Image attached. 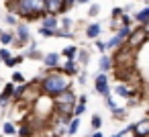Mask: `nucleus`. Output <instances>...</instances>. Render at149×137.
I'll list each match as a JSON object with an SVG mask.
<instances>
[{
    "instance_id": "f257e3e1",
    "label": "nucleus",
    "mask_w": 149,
    "mask_h": 137,
    "mask_svg": "<svg viewBox=\"0 0 149 137\" xmlns=\"http://www.w3.org/2000/svg\"><path fill=\"white\" fill-rule=\"evenodd\" d=\"M35 80L39 82L41 94H43V96H49V98L57 96L59 92H63V90H68V88H72V78L63 76V74L57 72V70H45V74H43L41 78H35Z\"/></svg>"
},
{
    "instance_id": "f03ea898",
    "label": "nucleus",
    "mask_w": 149,
    "mask_h": 137,
    "mask_svg": "<svg viewBox=\"0 0 149 137\" xmlns=\"http://www.w3.org/2000/svg\"><path fill=\"white\" fill-rule=\"evenodd\" d=\"M17 17L25 23L41 21L45 17V0H15Z\"/></svg>"
},
{
    "instance_id": "7ed1b4c3",
    "label": "nucleus",
    "mask_w": 149,
    "mask_h": 137,
    "mask_svg": "<svg viewBox=\"0 0 149 137\" xmlns=\"http://www.w3.org/2000/svg\"><path fill=\"white\" fill-rule=\"evenodd\" d=\"M53 102V110L59 113V115H65V117H74V106L78 102V94L74 88H68L63 92H59L57 96L51 98Z\"/></svg>"
},
{
    "instance_id": "20e7f679",
    "label": "nucleus",
    "mask_w": 149,
    "mask_h": 137,
    "mask_svg": "<svg viewBox=\"0 0 149 137\" xmlns=\"http://www.w3.org/2000/svg\"><path fill=\"white\" fill-rule=\"evenodd\" d=\"M149 41V37H147V33H145V29L139 25V27H135V29H131V33H129V37H127V45L129 47H133L135 51H139L145 43Z\"/></svg>"
},
{
    "instance_id": "39448f33",
    "label": "nucleus",
    "mask_w": 149,
    "mask_h": 137,
    "mask_svg": "<svg viewBox=\"0 0 149 137\" xmlns=\"http://www.w3.org/2000/svg\"><path fill=\"white\" fill-rule=\"evenodd\" d=\"M94 90L102 96V98H106V96H110V86H108V74H98L96 78H94Z\"/></svg>"
},
{
    "instance_id": "423d86ee",
    "label": "nucleus",
    "mask_w": 149,
    "mask_h": 137,
    "mask_svg": "<svg viewBox=\"0 0 149 137\" xmlns=\"http://www.w3.org/2000/svg\"><path fill=\"white\" fill-rule=\"evenodd\" d=\"M131 135L133 137H149V117H143L137 123H131Z\"/></svg>"
},
{
    "instance_id": "0eeeda50",
    "label": "nucleus",
    "mask_w": 149,
    "mask_h": 137,
    "mask_svg": "<svg viewBox=\"0 0 149 137\" xmlns=\"http://www.w3.org/2000/svg\"><path fill=\"white\" fill-rule=\"evenodd\" d=\"M41 62H43L45 70H59V66H61V53L59 51H49V53L43 55Z\"/></svg>"
},
{
    "instance_id": "6e6552de",
    "label": "nucleus",
    "mask_w": 149,
    "mask_h": 137,
    "mask_svg": "<svg viewBox=\"0 0 149 137\" xmlns=\"http://www.w3.org/2000/svg\"><path fill=\"white\" fill-rule=\"evenodd\" d=\"M45 15H53V17L65 15L63 0H45Z\"/></svg>"
},
{
    "instance_id": "1a4fd4ad",
    "label": "nucleus",
    "mask_w": 149,
    "mask_h": 137,
    "mask_svg": "<svg viewBox=\"0 0 149 137\" xmlns=\"http://www.w3.org/2000/svg\"><path fill=\"white\" fill-rule=\"evenodd\" d=\"M57 72H61L63 76H68V78H76L78 76V72H80V66H78V62L74 59H65V64H61L59 66V70Z\"/></svg>"
},
{
    "instance_id": "9d476101",
    "label": "nucleus",
    "mask_w": 149,
    "mask_h": 137,
    "mask_svg": "<svg viewBox=\"0 0 149 137\" xmlns=\"http://www.w3.org/2000/svg\"><path fill=\"white\" fill-rule=\"evenodd\" d=\"M84 35H86L88 39H98V37L102 35V25H100V23H90V25H86Z\"/></svg>"
},
{
    "instance_id": "9b49d317",
    "label": "nucleus",
    "mask_w": 149,
    "mask_h": 137,
    "mask_svg": "<svg viewBox=\"0 0 149 137\" xmlns=\"http://www.w3.org/2000/svg\"><path fill=\"white\" fill-rule=\"evenodd\" d=\"M37 131L27 123V121H19V129H17V137H35Z\"/></svg>"
},
{
    "instance_id": "f8f14e48",
    "label": "nucleus",
    "mask_w": 149,
    "mask_h": 137,
    "mask_svg": "<svg viewBox=\"0 0 149 137\" xmlns=\"http://www.w3.org/2000/svg\"><path fill=\"white\" fill-rule=\"evenodd\" d=\"M41 27L43 29H49V31H55V29H59V19L53 17V15H45L41 19Z\"/></svg>"
},
{
    "instance_id": "ddd939ff",
    "label": "nucleus",
    "mask_w": 149,
    "mask_h": 137,
    "mask_svg": "<svg viewBox=\"0 0 149 137\" xmlns=\"http://www.w3.org/2000/svg\"><path fill=\"white\" fill-rule=\"evenodd\" d=\"M98 68L102 74H108L112 72V57L108 53H100V59H98Z\"/></svg>"
},
{
    "instance_id": "4468645a",
    "label": "nucleus",
    "mask_w": 149,
    "mask_h": 137,
    "mask_svg": "<svg viewBox=\"0 0 149 137\" xmlns=\"http://www.w3.org/2000/svg\"><path fill=\"white\" fill-rule=\"evenodd\" d=\"M59 53H61V57H65V59H72V62H74V59L78 57V47H76V45H68V47H63Z\"/></svg>"
},
{
    "instance_id": "2eb2a0df",
    "label": "nucleus",
    "mask_w": 149,
    "mask_h": 137,
    "mask_svg": "<svg viewBox=\"0 0 149 137\" xmlns=\"http://www.w3.org/2000/svg\"><path fill=\"white\" fill-rule=\"evenodd\" d=\"M133 21H137L139 25L147 23V21H149V6H145V8H141V10H137V13L133 15Z\"/></svg>"
},
{
    "instance_id": "dca6fc26",
    "label": "nucleus",
    "mask_w": 149,
    "mask_h": 137,
    "mask_svg": "<svg viewBox=\"0 0 149 137\" xmlns=\"http://www.w3.org/2000/svg\"><path fill=\"white\" fill-rule=\"evenodd\" d=\"M13 41H15V33L13 31H2L0 33V43H2V47L13 45Z\"/></svg>"
},
{
    "instance_id": "f3484780",
    "label": "nucleus",
    "mask_w": 149,
    "mask_h": 137,
    "mask_svg": "<svg viewBox=\"0 0 149 137\" xmlns=\"http://www.w3.org/2000/svg\"><path fill=\"white\" fill-rule=\"evenodd\" d=\"M76 62H78V66H88V62H90V53H88V49H78V57H76Z\"/></svg>"
},
{
    "instance_id": "a211bd4d",
    "label": "nucleus",
    "mask_w": 149,
    "mask_h": 137,
    "mask_svg": "<svg viewBox=\"0 0 149 137\" xmlns=\"http://www.w3.org/2000/svg\"><path fill=\"white\" fill-rule=\"evenodd\" d=\"M80 121H82L80 117H74V119L70 121V125H68V135H70V137L76 135V133L80 131Z\"/></svg>"
},
{
    "instance_id": "6ab92c4d",
    "label": "nucleus",
    "mask_w": 149,
    "mask_h": 137,
    "mask_svg": "<svg viewBox=\"0 0 149 137\" xmlns=\"http://www.w3.org/2000/svg\"><path fill=\"white\" fill-rule=\"evenodd\" d=\"M2 135L15 137V135H17V127H15L10 121H2Z\"/></svg>"
},
{
    "instance_id": "aec40b11",
    "label": "nucleus",
    "mask_w": 149,
    "mask_h": 137,
    "mask_svg": "<svg viewBox=\"0 0 149 137\" xmlns=\"http://www.w3.org/2000/svg\"><path fill=\"white\" fill-rule=\"evenodd\" d=\"M90 127H92L94 131H100V129H102V117H100L98 113L92 115V119H90Z\"/></svg>"
},
{
    "instance_id": "412c9836",
    "label": "nucleus",
    "mask_w": 149,
    "mask_h": 137,
    "mask_svg": "<svg viewBox=\"0 0 149 137\" xmlns=\"http://www.w3.org/2000/svg\"><path fill=\"white\" fill-rule=\"evenodd\" d=\"M25 59H27L25 55H15V57H10V59H8L4 66H6V68H17V66H21Z\"/></svg>"
},
{
    "instance_id": "4be33fe9",
    "label": "nucleus",
    "mask_w": 149,
    "mask_h": 137,
    "mask_svg": "<svg viewBox=\"0 0 149 137\" xmlns=\"http://www.w3.org/2000/svg\"><path fill=\"white\" fill-rule=\"evenodd\" d=\"M4 23H6V25H10V27H17V25L21 23V19H19L17 15H10V13H6V15H4Z\"/></svg>"
},
{
    "instance_id": "5701e85b",
    "label": "nucleus",
    "mask_w": 149,
    "mask_h": 137,
    "mask_svg": "<svg viewBox=\"0 0 149 137\" xmlns=\"http://www.w3.org/2000/svg\"><path fill=\"white\" fill-rule=\"evenodd\" d=\"M72 27H74V21H72L70 17L59 19V29H63V31H72Z\"/></svg>"
},
{
    "instance_id": "b1692460",
    "label": "nucleus",
    "mask_w": 149,
    "mask_h": 137,
    "mask_svg": "<svg viewBox=\"0 0 149 137\" xmlns=\"http://www.w3.org/2000/svg\"><path fill=\"white\" fill-rule=\"evenodd\" d=\"M129 115V108H114L112 110V119H118V121H125Z\"/></svg>"
},
{
    "instance_id": "393cba45",
    "label": "nucleus",
    "mask_w": 149,
    "mask_h": 137,
    "mask_svg": "<svg viewBox=\"0 0 149 137\" xmlns=\"http://www.w3.org/2000/svg\"><path fill=\"white\" fill-rule=\"evenodd\" d=\"M10 57H13V53H10V49H8V47H0V62L6 64Z\"/></svg>"
},
{
    "instance_id": "a878e982",
    "label": "nucleus",
    "mask_w": 149,
    "mask_h": 137,
    "mask_svg": "<svg viewBox=\"0 0 149 137\" xmlns=\"http://www.w3.org/2000/svg\"><path fill=\"white\" fill-rule=\"evenodd\" d=\"M10 82H13V84H25L27 80H25V76H23L21 72H13V76H10Z\"/></svg>"
},
{
    "instance_id": "bb28decb",
    "label": "nucleus",
    "mask_w": 149,
    "mask_h": 137,
    "mask_svg": "<svg viewBox=\"0 0 149 137\" xmlns=\"http://www.w3.org/2000/svg\"><path fill=\"white\" fill-rule=\"evenodd\" d=\"M123 15H125V8H120V6H114V8H112V13H110V19H112V21H118Z\"/></svg>"
},
{
    "instance_id": "cd10ccee",
    "label": "nucleus",
    "mask_w": 149,
    "mask_h": 137,
    "mask_svg": "<svg viewBox=\"0 0 149 137\" xmlns=\"http://www.w3.org/2000/svg\"><path fill=\"white\" fill-rule=\"evenodd\" d=\"M98 15H100V4H90V8H88V17L94 19V17H98Z\"/></svg>"
},
{
    "instance_id": "c85d7f7f",
    "label": "nucleus",
    "mask_w": 149,
    "mask_h": 137,
    "mask_svg": "<svg viewBox=\"0 0 149 137\" xmlns=\"http://www.w3.org/2000/svg\"><path fill=\"white\" fill-rule=\"evenodd\" d=\"M86 106H88V104H80V102H76V106H74V117H82V115L86 113Z\"/></svg>"
},
{
    "instance_id": "c756f323",
    "label": "nucleus",
    "mask_w": 149,
    "mask_h": 137,
    "mask_svg": "<svg viewBox=\"0 0 149 137\" xmlns=\"http://www.w3.org/2000/svg\"><path fill=\"white\" fill-rule=\"evenodd\" d=\"M118 23H120V27H131V25H133V17H129V15H123V17L118 19Z\"/></svg>"
},
{
    "instance_id": "7c9ffc66",
    "label": "nucleus",
    "mask_w": 149,
    "mask_h": 137,
    "mask_svg": "<svg viewBox=\"0 0 149 137\" xmlns=\"http://www.w3.org/2000/svg\"><path fill=\"white\" fill-rule=\"evenodd\" d=\"M94 47L100 51V53H106V41H100V39H94Z\"/></svg>"
},
{
    "instance_id": "2f4dec72",
    "label": "nucleus",
    "mask_w": 149,
    "mask_h": 137,
    "mask_svg": "<svg viewBox=\"0 0 149 137\" xmlns=\"http://www.w3.org/2000/svg\"><path fill=\"white\" fill-rule=\"evenodd\" d=\"M104 100H106V106H108V110H110V113H112L114 108H118V106H116V102L112 100V96H106Z\"/></svg>"
},
{
    "instance_id": "473e14b6",
    "label": "nucleus",
    "mask_w": 149,
    "mask_h": 137,
    "mask_svg": "<svg viewBox=\"0 0 149 137\" xmlns=\"http://www.w3.org/2000/svg\"><path fill=\"white\" fill-rule=\"evenodd\" d=\"M76 4H78V0H63V8H65V13H68V10H72Z\"/></svg>"
},
{
    "instance_id": "72a5a7b5",
    "label": "nucleus",
    "mask_w": 149,
    "mask_h": 137,
    "mask_svg": "<svg viewBox=\"0 0 149 137\" xmlns=\"http://www.w3.org/2000/svg\"><path fill=\"white\" fill-rule=\"evenodd\" d=\"M39 35H43V37H47V39H53V31L43 29V27H39Z\"/></svg>"
},
{
    "instance_id": "f704fd0d",
    "label": "nucleus",
    "mask_w": 149,
    "mask_h": 137,
    "mask_svg": "<svg viewBox=\"0 0 149 137\" xmlns=\"http://www.w3.org/2000/svg\"><path fill=\"white\" fill-rule=\"evenodd\" d=\"M86 78H88L86 72H78V82H80V84H86Z\"/></svg>"
},
{
    "instance_id": "c9c22d12",
    "label": "nucleus",
    "mask_w": 149,
    "mask_h": 137,
    "mask_svg": "<svg viewBox=\"0 0 149 137\" xmlns=\"http://www.w3.org/2000/svg\"><path fill=\"white\" fill-rule=\"evenodd\" d=\"M118 27H120V23H118V21H110V29H112L114 33L118 31Z\"/></svg>"
},
{
    "instance_id": "e433bc0d",
    "label": "nucleus",
    "mask_w": 149,
    "mask_h": 137,
    "mask_svg": "<svg viewBox=\"0 0 149 137\" xmlns=\"http://www.w3.org/2000/svg\"><path fill=\"white\" fill-rule=\"evenodd\" d=\"M88 137H104V135H102V131H92V135H88Z\"/></svg>"
},
{
    "instance_id": "4c0bfd02",
    "label": "nucleus",
    "mask_w": 149,
    "mask_h": 137,
    "mask_svg": "<svg viewBox=\"0 0 149 137\" xmlns=\"http://www.w3.org/2000/svg\"><path fill=\"white\" fill-rule=\"evenodd\" d=\"M141 27H143V29H145V33H147V37H149V21H147V23H143V25H141Z\"/></svg>"
},
{
    "instance_id": "58836bf2",
    "label": "nucleus",
    "mask_w": 149,
    "mask_h": 137,
    "mask_svg": "<svg viewBox=\"0 0 149 137\" xmlns=\"http://www.w3.org/2000/svg\"><path fill=\"white\" fill-rule=\"evenodd\" d=\"M90 0H78V4H88Z\"/></svg>"
},
{
    "instance_id": "ea45409f",
    "label": "nucleus",
    "mask_w": 149,
    "mask_h": 137,
    "mask_svg": "<svg viewBox=\"0 0 149 137\" xmlns=\"http://www.w3.org/2000/svg\"><path fill=\"white\" fill-rule=\"evenodd\" d=\"M145 117H149V106H147V110H145Z\"/></svg>"
},
{
    "instance_id": "a19ab883",
    "label": "nucleus",
    "mask_w": 149,
    "mask_h": 137,
    "mask_svg": "<svg viewBox=\"0 0 149 137\" xmlns=\"http://www.w3.org/2000/svg\"><path fill=\"white\" fill-rule=\"evenodd\" d=\"M49 137H59V135H55V133H51V135H49Z\"/></svg>"
},
{
    "instance_id": "79ce46f5",
    "label": "nucleus",
    "mask_w": 149,
    "mask_h": 137,
    "mask_svg": "<svg viewBox=\"0 0 149 137\" xmlns=\"http://www.w3.org/2000/svg\"><path fill=\"white\" fill-rule=\"evenodd\" d=\"M0 33H2V29H0Z\"/></svg>"
},
{
    "instance_id": "37998d69",
    "label": "nucleus",
    "mask_w": 149,
    "mask_h": 137,
    "mask_svg": "<svg viewBox=\"0 0 149 137\" xmlns=\"http://www.w3.org/2000/svg\"><path fill=\"white\" fill-rule=\"evenodd\" d=\"M131 137H133V135H131Z\"/></svg>"
}]
</instances>
